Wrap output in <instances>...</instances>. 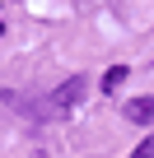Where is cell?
<instances>
[{
  "instance_id": "cell-1",
  "label": "cell",
  "mask_w": 154,
  "mask_h": 158,
  "mask_svg": "<svg viewBox=\"0 0 154 158\" xmlns=\"http://www.w3.org/2000/svg\"><path fill=\"white\" fill-rule=\"evenodd\" d=\"M80 98H84V74H70L65 84H61V89L51 93V102H47V112H70V107L80 102Z\"/></svg>"
},
{
  "instance_id": "cell-2",
  "label": "cell",
  "mask_w": 154,
  "mask_h": 158,
  "mask_svg": "<svg viewBox=\"0 0 154 158\" xmlns=\"http://www.w3.org/2000/svg\"><path fill=\"white\" fill-rule=\"evenodd\" d=\"M126 121L154 126V98H131V102H126Z\"/></svg>"
},
{
  "instance_id": "cell-3",
  "label": "cell",
  "mask_w": 154,
  "mask_h": 158,
  "mask_svg": "<svg viewBox=\"0 0 154 158\" xmlns=\"http://www.w3.org/2000/svg\"><path fill=\"white\" fill-rule=\"evenodd\" d=\"M121 79H126V65H112V70L103 74V89H117V84H121Z\"/></svg>"
},
{
  "instance_id": "cell-4",
  "label": "cell",
  "mask_w": 154,
  "mask_h": 158,
  "mask_svg": "<svg viewBox=\"0 0 154 158\" xmlns=\"http://www.w3.org/2000/svg\"><path fill=\"white\" fill-rule=\"evenodd\" d=\"M131 158H154V135H145V144H140V149H135Z\"/></svg>"
}]
</instances>
